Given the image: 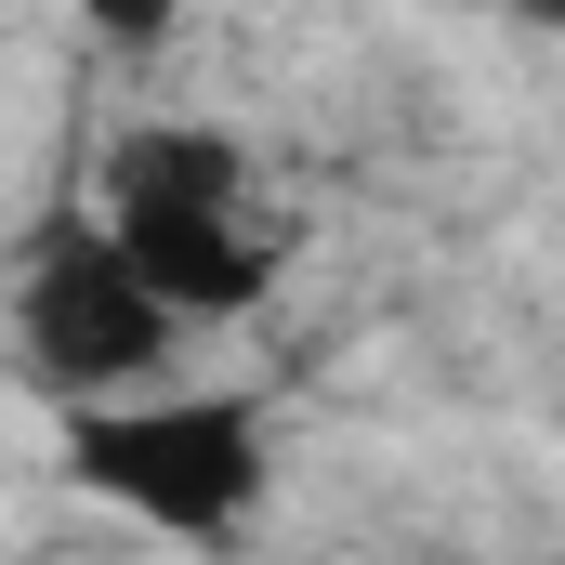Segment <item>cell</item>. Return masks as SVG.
<instances>
[{
  "label": "cell",
  "instance_id": "obj_1",
  "mask_svg": "<svg viewBox=\"0 0 565 565\" xmlns=\"http://www.w3.org/2000/svg\"><path fill=\"white\" fill-rule=\"evenodd\" d=\"M93 224L171 289V316H250L289 264V224L264 198V171L211 119H132L93 171Z\"/></svg>",
  "mask_w": 565,
  "mask_h": 565
},
{
  "label": "cell",
  "instance_id": "obj_2",
  "mask_svg": "<svg viewBox=\"0 0 565 565\" xmlns=\"http://www.w3.org/2000/svg\"><path fill=\"white\" fill-rule=\"evenodd\" d=\"M66 487L132 513L184 553H237L264 487H277V447H264V408L250 395H106L66 422Z\"/></svg>",
  "mask_w": 565,
  "mask_h": 565
},
{
  "label": "cell",
  "instance_id": "obj_3",
  "mask_svg": "<svg viewBox=\"0 0 565 565\" xmlns=\"http://www.w3.org/2000/svg\"><path fill=\"white\" fill-rule=\"evenodd\" d=\"M171 329H184L171 289L145 277L93 211H66V224L26 250V277H13V369H26L40 395H66V408L145 395V382L171 369Z\"/></svg>",
  "mask_w": 565,
  "mask_h": 565
},
{
  "label": "cell",
  "instance_id": "obj_4",
  "mask_svg": "<svg viewBox=\"0 0 565 565\" xmlns=\"http://www.w3.org/2000/svg\"><path fill=\"white\" fill-rule=\"evenodd\" d=\"M66 13H79L106 53H158V40L184 26V0H66Z\"/></svg>",
  "mask_w": 565,
  "mask_h": 565
},
{
  "label": "cell",
  "instance_id": "obj_5",
  "mask_svg": "<svg viewBox=\"0 0 565 565\" xmlns=\"http://www.w3.org/2000/svg\"><path fill=\"white\" fill-rule=\"evenodd\" d=\"M500 13H526V26H565V0H500Z\"/></svg>",
  "mask_w": 565,
  "mask_h": 565
}]
</instances>
